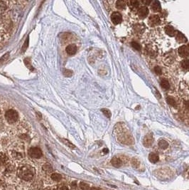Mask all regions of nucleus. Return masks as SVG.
I'll list each match as a JSON object with an SVG mask.
<instances>
[{"label": "nucleus", "mask_w": 189, "mask_h": 190, "mask_svg": "<svg viewBox=\"0 0 189 190\" xmlns=\"http://www.w3.org/2000/svg\"><path fill=\"white\" fill-rule=\"evenodd\" d=\"M176 39L180 44H184L187 41V38L186 36L182 33L179 32V31H178L176 35Z\"/></svg>", "instance_id": "ddd939ff"}, {"label": "nucleus", "mask_w": 189, "mask_h": 190, "mask_svg": "<svg viewBox=\"0 0 189 190\" xmlns=\"http://www.w3.org/2000/svg\"><path fill=\"white\" fill-rule=\"evenodd\" d=\"M154 143V138L151 134H149L146 135L143 140V145L146 147H149Z\"/></svg>", "instance_id": "1a4fd4ad"}, {"label": "nucleus", "mask_w": 189, "mask_h": 190, "mask_svg": "<svg viewBox=\"0 0 189 190\" xmlns=\"http://www.w3.org/2000/svg\"><path fill=\"white\" fill-rule=\"evenodd\" d=\"M28 154L32 158L38 159V158L41 157L42 151L41 150V149L38 148V147H31L28 150Z\"/></svg>", "instance_id": "39448f33"}, {"label": "nucleus", "mask_w": 189, "mask_h": 190, "mask_svg": "<svg viewBox=\"0 0 189 190\" xmlns=\"http://www.w3.org/2000/svg\"><path fill=\"white\" fill-rule=\"evenodd\" d=\"M175 61V56L172 51H168L163 56V62L165 65L171 66Z\"/></svg>", "instance_id": "20e7f679"}, {"label": "nucleus", "mask_w": 189, "mask_h": 190, "mask_svg": "<svg viewBox=\"0 0 189 190\" xmlns=\"http://www.w3.org/2000/svg\"><path fill=\"white\" fill-rule=\"evenodd\" d=\"M8 56H9V53H7V54H5L4 56H3L2 57H1V58H0V64H3V63L4 62V61L8 58Z\"/></svg>", "instance_id": "c756f323"}, {"label": "nucleus", "mask_w": 189, "mask_h": 190, "mask_svg": "<svg viewBox=\"0 0 189 190\" xmlns=\"http://www.w3.org/2000/svg\"><path fill=\"white\" fill-rule=\"evenodd\" d=\"M161 87L164 88V89H168L170 87L169 82H168V80H166V79H162V80H161Z\"/></svg>", "instance_id": "4be33fe9"}, {"label": "nucleus", "mask_w": 189, "mask_h": 190, "mask_svg": "<svg viewBox=\"0 0 189 190\" xmlns=\"http://www.w3.org/2000/svg\"><path fill=\"white\" fill-rule=\"evenodd\" d=\"M51 179L53 180L56 181V182H59L60 180H62V176L58 173H54V174H51Z\"/></svg>", "instance_id": "5701e85b"}, {"label": "nucleus", "mask_w": 189, "mask_h": 190, "mask_svg": "<svg viewBox=\"0 0 189 190\" xmlns=\"http://www.w3.org/2000/svg\"><path fill=\"white\" fill-rule=\"evenodd\" d=\"M80 189H82V190H90V186L88 184L85 183V182H80Z\"/></svg>", "instance_id": "a878e982"}, {"label": "nucleus", "mask_w": 189, "mask_h": 190, "mask_svg": "<svg viewBox=\"0 0 189 190\" xmlns=\"http://www.w3.org/2000/svg\"><path fill=\"white\" fill-rule=\"evenodd\" d=\"M149 161L152 162V163H157V162L159 161V155H158L157 154H156V153H154V152L150 153L149 156Z\"/></svg>", "instance_id": "2eb2a0df"}, {"label": "nucleus", "mask_w": 189, "mask_h": 190, "mask_svg": "<svg viewBox=\"0 0 189 190\" xmlns=\"http://www.w3.org/2000/svg\"><path fill=\"white\" fill-rule=\"evenodd\" d=\"M159 146L160 148L163 149V150H165L167 147H168V143H167L166 140H161L159 142Z\"/></svg>", "instance_id": "412c9836"}, {"label": "nucleus", "mask_w": 189, "mask_h": 190, "mask_svg": "<svg viewBox=\"0 0 189 190\" xmlns=\"http://www.w3.org/2000/svg\"><path fill=\"white\" fill-rule=\"evenodd\" d=\"M149 14V10L146 7H141L137 10V15L140 19H144Z\"/></svg>", "instance_id": "6e6552de"}, {"label": "nucleus", "mask_w": 189, "mask_h": 190, "mask_svg": "<svg viewBox=\"0 0 189 190\" xmlns=\"http://www.w3.org/2000/svg\"><path fill=\"white\" fill-rule=\"evenodd\" d=\"M34 169L32 166L24 165L20 167L18 174H19V177L22 180L25 181H30L34 177Z\"/></svg>", "instance_id": "f257e3e1"}, {"label": "nucleus", "mask_w": 189, "mask_h": 190, "mask_svg": "<svg viewBox=\"0 0 189 190\" xmlns=\"http://www.w3.org/2000/svg\"><path fill=\"white\" fill-rule=\"evenodd\" d=\"M126 4H127L130 8L137 9L139 6V2L138 1H135V0H132V1H126Z\"/></svg>", "instance_id": "f3484780"}, {"label": "nucleus", "mask_w": 189, "mask_h": 190, "mask_svg": "<svg viewBox=\"0 0 189 190\" xmlns=\"http://www.w3.org/2000/svg\"><path fill=\"white\" fill-rule=\"evenodd\" d=\"M19 115L17 112L14 110H9L5 113V118L9 123H14L18 120Z\"/></svg>", "instance_id": "7ed1b4c3"}, {"label": "nucleus", "mask_w": 189, "mask_h": 190, "mask_svg": "<svg viewBox=\"0 0 189 190\" xmlns=\"http://www.w3.org/2000/svg\"><path fill=\"white\" fill-rule=\"evenodd\" d=\"M102 112H103V113L104 114V115H105L106 117L110 118L111 112H110V111L109 110H107V109H102Z\"/></svg>", "instance_id": "c85d7f7f"}, {"label": "nucleus", "mask_w": 189, "mask_h": 190, "mask_svg": "<svg viewBox=\"0 0 189 190\" xmlns=\"http://www.w3.org/2000/svg\"><path fill=\"white\" fill-rule=\"evenodd\" d=\"M186 108L187 110H189V101H188V102L186 103Z\"/></svg>", "instance_id": "473e14b6"}, {"label": "nucleus", "mask_w": 189, "mask_h": 190, "mask_svg": "<svg viewBox=\"0 0 189 190\" xmlns=\"http://www.w3.org/2000/svg\"><path fill=\"white\" fill-rule=\"evenodd\" d=\"M164 31H165V33H166V34L169 36H176V34H177V32H178V31H176L175 30V29H174L173 27H171V26H170V25L165 27Z\"/></svg>", "instance_id": "9b49d317"}, {"label": "nucleus", "mask_w": 189, "mask_h": 190, "mask_svg": "<svg viewBox=\"0 0 189 190\" xmlns=\"http://www.w3.org/2000/svg\"><path fill=\"white\" fill-rule=\"evenodd\" d=\"M115 5H116V7L118 10H123L126 8V2L124 1H117L116 3H115Z\"/></svg>", "instance_id": "dca6fc26"}, {"label": "nucleus", "mask_w": 189, "mask_h": 190, "mask_svg": "<svg viewBox=\"0 0 189 190\" xmlns=\"http://www.w3.org/2000/svg\"><path fill=\"white\" fill-rule=\"evenodd\" d=\"M58 190H68V188L66 186H63V187H60Z\"/></svg>", "instance_id": "2f4dec72"}, {"label": "nucleus", "mask_w": 189, "mask_h": 190, "mask_svg": "<svg viewBox=\"0 0 189 190\" xmlns=\"http://www.w3.org/2000/svg\"><path fill=\"white\" fill-rule=\"evenodd\" d=\"M111 163L114 167H120L122 165V160L118 157H114L111 160Z\"/></svg>", "instance_id": "a211bd4d"}, {"label": "nucleus", "mask_w": 189, "mask_h": 190, "mask_svg": "<svg viewBox=\"0 0 189 190\" xmlns=\"http://www.w3.org/2000/svg\"><path fill=\"white\" fill-rule=\"evenodd\" d=\"M144 25L143 24H137L136 26H135V27H134V30H135L136 32H137V34H141V33L143 32V31H144Z\"/></svg>", "instance_id": "6ab92c4d"}, {"label": "nucleus", "mask_w": 189, "mask_h": 190, "mask_svg": "<svg viewBox=\"0 0 189 190\" xmlns=\"http://www.w3.org/2000/svg\"><path fill=\"white\" fill-rule=\"evenodd\" d=\"M166 101H167V103H168V104L170 105V106H173V107H175V108L177 106L176 101L174 100V98H173L172 97H171V96L167 97Z\"/></svg>", "instance_id": "aec40b11"}, {"label": "nucleus", "mask_w": 189, "mask_h": 190, "mask_svg": "<svg viewBox=\"0 0 189 190\" xmlns=\"http://www.w3.org/2000/svg\"><path fill=\"white\" fill-rule=\"evenodd\" d=\"M132 165L134 167H138L139 165V160L135 159V158H134V159H132Z\"/></svg>", "instance_id": "cd10ccee"}, {"label": "nucleus", "mask_w": 189, "mask_h": 190, "mask_svg": "<svg viewBox=\"0 0 189 190\" xmlns=\"http://www.w3.org/2000/svg\"><path fill=\"white\" fill-rule=\"evenodd\" d=\"M188 49H189V43H188Z\"/></svg>", "instance_id": "f704fd0d"}, {"label": "nucleus", "mask_w": 189, "mask_h": 190, "mask_svg": "<svg viewBox=\"0 0 189 190\" xmlns=\"http://www.w3.org/2000/svg\"><path fill=\"white\" fill-rule=\"evenodd\" d=\"M131 45H132V47L134 48V49H136V50H138V51L141 50V46L139 45L138 43H137V42L132 41L131 43Z\"/></svg>", "instance_id": "bb28decb"}, {"label": "nucleus", "mask_w": 189, "mask_h": 190, "mask_svg": "<svg viewBox=\"0 0 189 190\" xmlns=\"http://www.w3.org/2000/svg\"><path fill=\"white\" fill-rule=\"evenodd\" d=\"M90 190H99V189H97V188L93 187V188H91V189H90Z\"/></svg>", "instance_id": "72a5a7b5"}, {"label": "nucleus", "mask_w": 189, "mask_h": 190, "mask_svg": "<svg viewBox=\"0 0 189 190\" xmlns=\"http://www.w3.org/2000/svg\"><path fill=\"white\" fill-rule=\"evenodd\" d=\"M151 10L154 12H159L161 10V4L159 1H154L153 4H151Z\"/></svg>", "instance_id": "4468645a"}, {"label": "nucleus", "mask_w": 189, "mask_h": 190, "mask_svg": "<svg viewBox=\"0 0 189 190\" xmlns=\"http://www.w3.org/2000/svg\"><path fill=\"white\" fill-rule=\"evenodd\" d=\"M154 71L155 73H157V75H160L161 73V69L160 67H159V66H157V67L154 68Z\"/></svg>", "instance_id": "7c9ffc66"}, {"label": "nucleus", "mask_w": 189, "mask_h": 190, "mask_svg": "<svg viewBox=\"0 0 189 190\" xmlns=\"http://www.w3.org/2000/svg\"><path fill=\"white\" fill-rule=\"evenodd\" d=\"M161 23V19L158 15H151L149 18V24L151 27H155Z\"/></svg>", "instance_id": "0eeeda50"}, {"label": "nucleus", "mask_w": 189, "mask_h": 190, "mask_svg": "<svg viewBox=\"0 0 189 190\" xmlns=\"http://www.w3.org/2000/svg\"><path fill=\"white\" fill-rule=\"evenodd\" d=\"M43 169L44 171L47 172H51L53 171V169H52V167H51V165H49V164H48V163L43 165Z\"/></svg>", "instance_id": "393cba45"}, {"label": "nucleus", "mask_w": 189, "mask_h": 190, "mask_svg": "<svg viewBox=\"0 0 189 190\" xmlns=\"http://www.w3.org/2000/svg\"><path fill=\"white\" fill-rule=\"evenodd\" d=\"M77 47L74 44H71V45H68L65 49V51H66V53L70 55V56H73L75 53L77 52Z\"/></svg>", "instance_id": "f8f14e48"}, {"label": "nucleus", "mask_w": 189, "mask_h": 190, "mask_svg": "<svg viewBox=\"0 0 189 190\" xmlns=\"http://www.w3.org/2000/svg\"><path fill=\"white\" fill-rule=\"evenodd\" d=\"M145 52L151 58H156L158 55L159 49H158L157 46L149 44L145 47Z\"/></svg>", "instance_id": "f03ea898"}, {"label": "nucleus", "mask_w": 189, "mask_h": 190, "mask_svg": "<svg viewBox=\"0 0 189 190\" xmlns=\"http://www.w3.org/2000/svg\"><path fill=\"white\" fill-rule=\"evenodd\" d=\"M122 14L118 12H115L112 14L111 15V21H113L114 24L117 25L122 22Z\"/></svg>", "instance_id": "423d86ee"}, {"label": "nucleus", "mask_w": 189, "mask_h": 190, "mask_svg": "<svg viewBox=\"0 0 189 190\" xmlns=\"http://www.w3.org/2000/svg\"><path fill=\"white\" fill-rule=\"evenodd\" d=\"M181 66L185 70H189V60L185 59L181 62Z\"/></svg>", "instance_id": "b1692460"}, {"label": "nucleus", "mask_w": 189, "mask_h": 190, "mask_svg": "<svg viewBox=\"0 0 189 190\" xmlns=\"http://www.w3.org/2000/svg\"><path fill=\"white\" fill-rule=\"evenodd\" d=\"M178 52H179V56L183 58H186L189 56V49L186 46H182V47H179Z\"/></svg>", "instance_id": "9d476101"}]
</instances>
